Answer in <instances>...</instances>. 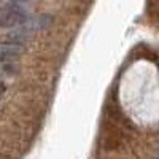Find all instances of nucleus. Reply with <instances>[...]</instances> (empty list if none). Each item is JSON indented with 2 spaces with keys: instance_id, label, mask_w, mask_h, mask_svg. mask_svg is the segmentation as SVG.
Instances as JSON below:
<instances>
[{
  "instance_id": "obj_1",
  "label": "nucleus",
  "mask_w": 159,
  "mask_h": 159,
  "mask_svg": "<svg viewBox=\"0 0 159 159\" xmlns=\"http://www.w3.org/2000/svg\"><path fill=\"white\" fill-rule=\"evenodd\" d=\"M52 16L51 15H38L29 21H25L24 25L19 29V30H15L10 34V42H16L19 43V40L27 37V35H32V34H37V32H42L45 29H48L49 25L52 24Z\"/></svg>"
},
{
  "instance_id": "obj_2",
  "label": "nucleus",
  "mask_w": 159,
  "mask_h": 159,
  "mask_svg": "<svg viewBox=\"0 0 159 159\" xmlns=\"http://www.w3.org/2000/svg\"><path fill=\"white\" fill-rule=\"evenodd\" d=\"M27 21V13L19 5H10L0 10V29L16 27Z\"/></svg>"
},
{
  "instance_id": "obj_3",
  "label": "nucleus",
  "mask_w": 159,
  "mask_h": 159,
  "mask_svg": "<svg viewBox=\"0 0 159 159\" xmlns=\"http://www.w3.org/2000/svg\"><path fill=\"white\" fill-rule=\"evenodd\" d=\"M24 46L16 42H5L0 43V62H8L13 59H18L24 54Z\"/></svg>"
},
{
  "instance_id": "obj_4",
  "label": "nucleus",
  "mask_w": 159,
  "mask_h": 159,
  "mask_svg": "<svg viewBox=\"0 0 159 159\" xmlns=\"http://www.w3.org/2000/svg\"><path fill=\"white\" fill-rule=\"evenodd\" d=\"M3 91H5V88H3V84H0V97H2V94H3Z\"/></svg>"
},
{
  "instance_id": "obj_5",
  "label": "nucleus",
  "mask_w": 159,
  "mask_h": 159,
  "mask_svg": "<svg viewBox=\"0 0 159 159\" xmlns=\"http://www.w3.org/2000/svg\"><path fill=\"white\" fill-rule=\"evenodd\" d=\"M18 2H24V0H18Z\"/></svg>"
}]
</instances>
